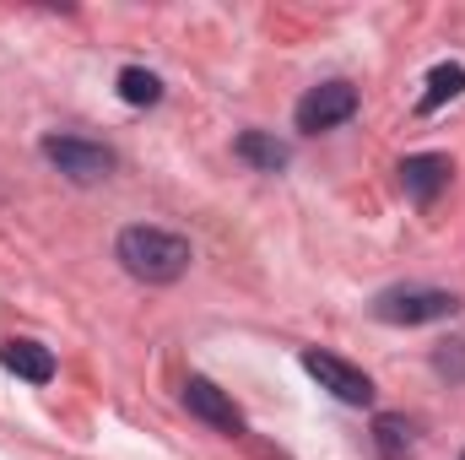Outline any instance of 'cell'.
<instances>
[{
    "label": "cell",
    "instance_id": "cell-10",
    "mask_svg": "<svg viewBox=\"0 0 465 460\" xmlns=\"http://www.w3.org/2000/svg\"><path fill=\"white\" fill-rule=\"evenodd\" d=\"M465 93V65H455V60H444V65H433L428 71V93L417 98V115H439L450 98H460Z\"/></svg>",
    "mask_w": 465,
    "mask_h": 460
},
{
    "label": "cell",
    "instance_id": "cell-2",
    "mask_svg": "<svg viewBox=\"0 0 465 460\" xmlns=\"http://www.w3.org/2000/svg\"><path fill=\"white\" fill-rule=\"evenodd\" d=\"M460 298L444 287H390L373 298V320L384 325H433V320H455Z\"/></svg>",
    "mask_w": 465,
    "mask_h": 460
},
{
    "label": "cell",
    "instance_id": "cell-7",
    "mask_svg": "<svg viewBox=\"0 0 465 460\" xmlns=\"http://www.w3.org/2000/svg\"><path fill=\"white\" fill-rule=\"evenodd\" d=\"M184 406H190V412H195L206 428H217V434H243V417H238V406H232V401L217 390V385H212V379H201V374L184 385Z\"/></svg>",
    "mask_w": 465,
    "mask_h": 460
},
{
    "label": "cell",
    "instance_id": "cell-5",
    "mask_svg": "<svg viewBox=\"0 0 465 460\" xmlns=\"http://www.w3.org/2000/svg\"><path fill=\"white\" fill-rule=\"evenodd\" d=\"M303 368L320 379V390H331V395L347 401V406H368V401H373V379H368L362 368H351L347 357H336V352L309 346V352H303Z\"/></svg>",
    "mask_w": 465,
    "mask_h": 460
},
{
    "label": "cell",
    "instance_id": "cell-12",
    "mask_svg": "<svg viewBox=\"0 0 465 460\" xmlns=\"http://www.w3.org/2000/svg\"><path fill=\"white\" fill-rule=\"evenodd\" d=\"M373 445L384 460H411V428L384 412V417H373Z\"/></svg>",
    "mask_w": 465,
    "mask_h": 460
},
{
    "label": "cell",
    "instance_id": "cell-11",
    "mask_svg": "<svg viewBox=\"0 0 465 460\" xmlns=\"http://www.w3.org/2000/svg\"><path fill=\"white\" fill-rule=\"evenodd\" d=\"M114 87L130 109H152V104L163 98V82H157V71H146V65H124Z\"/></svg>",
    "mask_w": 465,
    "mask_h": 460
},
{
    "label": "cell",
    "instance_id": "cell-1",
    "mask_svg": "<svg viewBox=\"0 0 465 460\" xmlns=\"http://www.w3.org/2000/svg\"><path fill=\"white\" fill-rule=\"evenodd\" d=\"M119 265L135 276V282H146V287H168V282H179L184 271H190V238H179V233L168 228H152V223H135V228L119 233L114 244Z\"/></svg>",
    "mask_w": 465,
    "mask_h": 460
},
{
    "label": "cell",
    "instance_id": "cell-3",
    "mask_svg": "<svg viewBox=\"0 0 465 460\" xmlns=\"http://www.w3.org/2000/svg\"><path fill=\"white\" fill-rule=\"evenodd\" d=\"M351 115H357V87H351V82H320V87H309V93L298 98L292 125H298L303 135H320V130L347 125Z\"/></svg>",
    "mask_w": 465,
    "mask_h": 460
},
{
    "label": "cell",
    "instance_id": "cell-4",
    "mask_svg": "<svg viewBox=\"0 0 465 460\" xmlns=\"http://www.w3.org/2000/svg\"><path fill=\"white\" fill-rule=\"evenodd\" d=\"M44 157L76 185H98L114 174V152L98 141H82V135H44Z\"/></svg>",
    "mask_w": 465,
    "mask_h": 460
},
{
    "label": "cell",
    "instance_id": "cell-9",
    "mask_svg": "<svg viewBox=\"0 0 465 460\" xmlns=\"http://www.w3.org/2000/svg\"><path fill=\"white\" fill-rule=\"evenodd\" d=\"M232 152L249 163V168H260V174H282L287 163H292V152H287V141H276L271 130H238V141H232Z\"/></svg>",
    "mask_w": 465,
    "mask_h": 460
},
{
    "label": "cell",
    "instance_id": "cell-8",
    "mask_svg": "<svg viewBox=\"0 0 465 460\" xmlns=\"http://www.w3.org/2000/svg\"><path fill=\"white\" fill-rule=\"evenodd\" d=\"M0 363L16 374V379H27V385H49L54 379V352L38 342H27V336H16V342L0 346Z\"/></svg>",
    "mask_w": 465,
    "mask_h": 460
},
{
    "label": "cell",
    "instance_id": "cell-13",
    "mask_svg": "<svg viewBox=\"0 0 465 460\" xmlns=\"http://www.w3.org/2000/svg\"><path fill=\"white\" fill-rule=\"evenodd\" d=\"M433 368H439L444 379H465V342H444L433 352Z\"/></svg>",
    "mask_w": 465,
    "mask_h": 460
},
{
    "label": "cell",
    "instance_id": "cell-6",
    "mask_svg": "<svg viewBox=\"0 0 465 460\" xmlns=\"http://www.w3.org/2000/svg\"><path fill=\"white\" fill-rule=\"evenodd\" d=\"M450 174H455V163H450L444 152H417V157L401 163V190H406L417 206H428V201H439V190L450 185Z\"/></svg>",
    "mask_w": 465,
    "mask_h": 460
},
{
    "label": "cell",
    "instance_id": "cell-14",
    "mask_svg": "<svg viewBox=\"0 0 465 460\" xmlns=\"http://www.w3.org/2000/svg\"><path fill=\"white\" fill-rule=\"evenodd\" d=\"M460 460H465V455H460Z\"/></svg>",
    "mask_w": 465,
    "mask_h": 460
}]
</instances>
